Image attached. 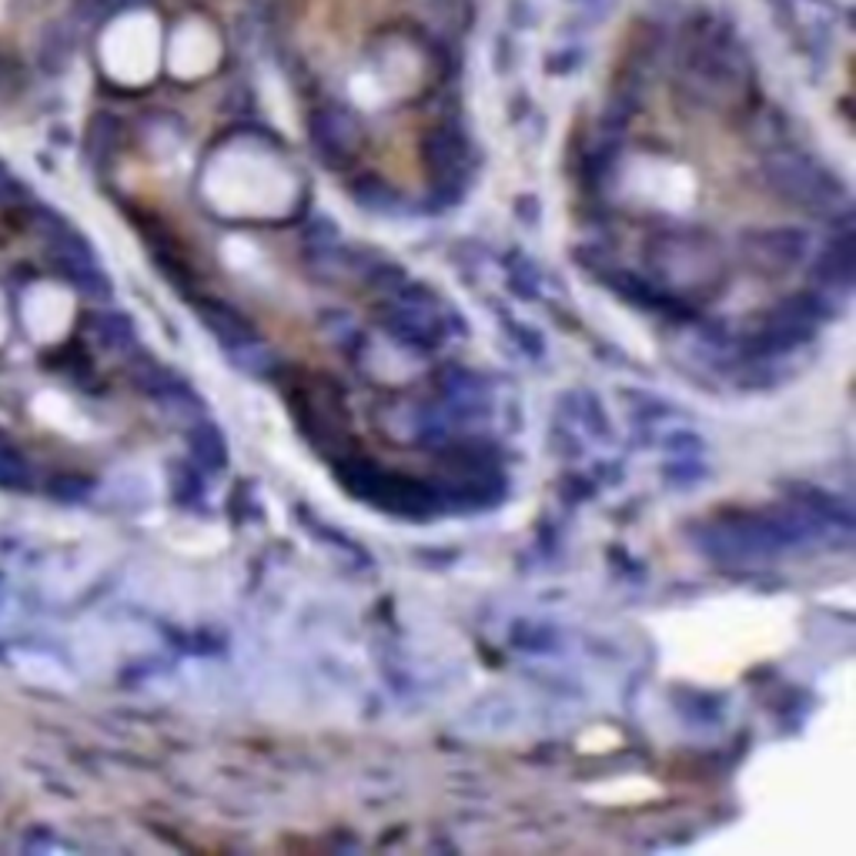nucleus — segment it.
Segmentation results:
<instances>
[{
	"label": "nucleus",
	"mask_w": 856,
	"mask_h": 856,
	"mask_svg": "<svg viewBox=\"0 0 856 856\" xmlns=\"http://www.w3.org/2000/svg\"><path fill=\"white\" fill-rule=\"evenodd\" d=\"M686 81L693 84V91H699L702 101L722 104V101L740 97L750 87L753 67H750L743 47L732 38L702 34L686 54Z\"/></svg>",
	"instance_id": "obj_1"
},
{
	"label": "nucleus",
	"mask_w": 856,
	"mask_h": 856,
	"mask_svg": "<svg viewBox=\"0 0 856 856\" xmlns=\"http://www.w3.org/2000/svg\"><path fill=\"white\" fill-rule=\"evenodd\" d=\"M763 181L780 201H786L793 208L823 214L843 201L839 181L823 165H816L813 158H806L800 151H776L770 161H763Z\"/></svg>",
	"instance_id": "obj_2"
},
{
	"label": "nucleus",
	"mask_w": 856,
	"mask_h": 856,
	"mask_svg": "<svg viewBox=\"0 0 856 856\" xmlns=\"http://www.w3.org/2000/svg\"><path fill=\"white\" fill-rule=\"evenodd\" d=\"M422 151H425V168L435 181V191H442L445 198H455L468 184V175H472L468 138L455 125H442V128L429 131Z\"/></svg>",
	"instance_id": "obj_3"
},
{
	"label": "nucleus",
	"mask_w": 856,
	"mask_h": 856,
	"mask_svg": "<svg viewBox=\"0 0 856 856\" xmlns=\"http://www.w3.org/2000/svg\"><path fill=\"white\" fill-rule=\"evenodd\" d=\"M308 138L328 168H345L361 151V125L345 107H318L308 120Z\"/></svg>",
	"instance_id": "obj_4"
},
{
	"label": "nucleus",
	"mask_w": 856,
	"mask_h": 856,
	"mask_svg": "<svg viewBox=\"0 0 856 856\" xmlns=\"http://www.w3.org/2000/svg\"><path fill=\"white\" fill-rule=\"evenodd\" d=\"M810 234L803 228H760L743 237V252L760 272H790L806 258Z\"/></svg>",
	"instance_id": "obj_5"
},
{
	"label": "nucleus",
	"mask_w": 856,
	"mask_h": 856,
	"mask_svg": "<svg viewBox=\"0 0 856 856\" xmlns=\"http://www.w3.org/2000/svg\"><path fill=\"white\" fill-rule=\"evenodd\" d=\"M382 318H385L382 325L392 331V338L402 341L405 348L425 351V348H435L442 338V321L429 308L425 298H405V302L395 298L392 305H385Z\"/></svg>",
	"instance_id": "obj_6"
},
{
	"label": "nucleus",
	"mask_w": 856,
	"mask_h": 856,
	"mask_svg": "<svg viewBox=\"0 0 856 856\" xmlns=\"http://www.w3.org/2000/svg\"><path fill=\"white\" fill-rule=\"evenodd\" d=\"M201 315H204L208 328H211L224 345H228V351H231V348H237V345H244V341L258 338V335H255V328L249 325V318L237 315L234 308H228V305H221V302H208Z\"/></svg>",
	"instance_id": "obj_7"
},
{
	"label": "nucleus",
	"mask_w": 856,
	"mask_h": 856,
	"mask_svg": "<svg viewBox=\"0 0 856 856\" xmlns=\"http://www.w3.org/2000/svg\"><path fill=\"white\" fill-rule=\"evenodd\" d=\"M816 278L829 288H849V282H853V244H849V237L829 241V249L823 252V258L816 265Z\"/></svg>",
	"instance_id": "obj_8"
},
{
	"label": "nucleus",
	"mask_w": 856,
	"mask_h": 856,
	"mask_svg": "<svg viewBox=\"0 0 856 856\" xmlns=\"http://www.w3.org/2000/svg\"><path fill=\"white\" fill-rule=\"evenodd\" d=\"M351 194H355V201L361 208H369L376 214H389L392 218L402 208V194L395 188H389L385 181H379V178H358L351 184Z\"/></svg>",
	"instance_id": "obj_9"
},
{
	"label": "nucleus",
	"mask_w": 856,
	"mask_h": 856,
	"mask_svg": "<svg viewBox=\"0 0 856 856\" xmlns=\"http://www.w3.org/2000/svg\"><path fill=\"white\" fill-rule=\"evenodd\" d=\"M191 448H194V455H198L204 465H211V468H221V465H224V442H221V435L214 432V425H198V429L191 432Z\"/></svg>",
	"instance_id": "obj_10"
},
{
	"label": "nucleus",
	"mask_w": 856,
	"mask_h": 856,
	"mask_svg": "<svg viewBox=\"0 0 856 856\" xmlns=\"http://www.w3.org/2000/svg\"><path fill=\"white\" fill-rule=\"evenodd\" d=\"M569 4H585V8H595L599 0H569Z\"/></svg>",
	"instance_id": "obj_11"
}]
</instances>
